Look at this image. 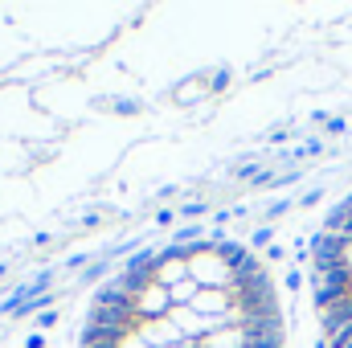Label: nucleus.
<instances>
[{
	"instance_id": "nucleus-12",
	"label": "nucleus",
	"mask_w": 352,
	"mask_h": 348,
	"mask_svg": "<svg viewBox=\"0 0 352 348\" xmlns=\"http://www.w3.org/2000/svg\"><path fill=\"white\" fill-rule=\"evenodd\" d=\"M299 152H303V160H307V156H320V140H307Z\"/></svg>"
},
{
	"instance_id": "nucleus-11",
	"label": "nucleus",
	"mask_w": 352,
	"mask_h": 348,
	"mask_svg": "<svg viewBox=\"0 0 352 348\" xmlns=\"http://www.w3.org/2000/svg\"><path fill=\"white\" fill-rule=\"evenodd\" d=\"M287 209H291V201H274V205H270V209H266V217H270V221H274V217H283V213H287Z\"/></svg>"
},
{
	"instance_id": "nucleus-13",
	"label": "nucleus",
	"mask_w": 352,
	"mask_h": 348,
	"mask_svg": "<svg viewBox=\"0 0 352 348\" xmlns=\"http://www.w3.org/2000/svg\"><path fill=\"white\" fill-rule=\"evenodd\" d=\"M173 221H176L173 209H160V213H156V226H173Z\"/></svg>"
},
{
	"instance_id": "nucleus-4",
	"label": "nucleus",
	"mask_w": 352,
	"mask_h": 348,
	"mask_svg": "<svg viewBox=\"0 0 352 348\" xmlns=\"http://www.w3.org/2000/svg\"><path fill=\"white\" fill-rule=\"evenodd\" d=\"M197 242H205L197 221H192V226H180V230H176V238H173V246H197Z\"/></svg>"
},
{
	"instance_id": "nucleus-16",
	"label": "nucleus",
	"mask_w": 352,
	"mask_h": 348,
	"mask_svg": "<svg viewBox=\"0 0 352 348\" xmlns=\"http://www.w3.org/2000/svg\"><path fill=\"white\" fill-rule=\"evenodd\" d=\"M320 197H324V188H311V193H303V205H316Z\"/></svg>"
},
{
	"instance_id": "nucleus-10",
	"label": "nucleus",
	"mask_w": 352,
	"mask_h": 348,
	"mask_svg": "<svg viewBox=\"0 0 352 348\" xmlns=\"http://www.w3.org/2000/svg\"><path fill=\"white\" fill-rule=\"evenodd\" d=\"M54 324H58V312H54V307H50V312H41V316H37V328H41V332H50V328H54Z\"/></svg>"
},
{
	"instance_id": "nucleus-5",
	"label": "nucleus",
	"mask_w": 352,
	"mask_h": 348,
	"mask_svg": "<svg viewBox=\"0 0 352 348\" xmlns=\"http://www.w3.org/2000/svg\"><path fill=\"white\" fill-rule=\"evenodd\" d=\"M102 107H111L115 115H140V102L135 98H107Z\"/></svg>"
},
{
	"instance_id": "nucleus-2",
	"label": "nucleus",
	"mask_w": 352,
	"mask_h": 348,
	"mask_svg": "<svg viewBox=\"0 0 352 348\" xmlns=\"http://www.w3.org/2000/svg\"><path fill=\"white\" fill-rule=\"evenodd\" d=\"M90 307H115V312H131L135 316V299L111 279V283H102L98 291H94V299H90Z\"/></svg>"
},
{
	"instance_id": "nucleus-14",
	"label": "nucleus",
	"mask_w": 352,
	"mask_h": 348,
	"mask_svg": "<svg viewBox=\"0 0 352 348\" xmlns=\"http://www.w3.org/2000/svg\"><path fill=\"white\" fill-rule=\"evenodd\" d=\"M25 348H45V332H33V336L25 340Z\"/></svg>"
},
{
	"instance_id": "nucleus-3",
	"label": "nucleus",
	"mask_w": 352,
	"mask_h": 348,
	"mask_svg": "<svg viewBox=\"0 0 352 348\" xmlns=\"http://www.w3.org/2000/svg\"><path fill=\"white\" fill-rule=\"evenodd\" d=\"M217 259H221L226 270H238L242 262L250 259V246H242V242H226V238H221V242H217Z\"/></svg>"
},
{
	"instance_id": "nucleus-8",
	"label": "nucleus",
	"mask_w": 352,
	"mask_h": 348,
	"mask_svg": "<svg viewBox=\"0 0 352 348\" xmlns=\"http://www.w3.org/2000/svg\"><path fill=\"white\" fill-rule=\"evenodd\" d=\"M107 266H111V259H98V262H90L87 270H82V283H98V279L107 274Z\"/></svg>"
},
{
	"instance_id": "nucleus-9",
	"label": "nucleus",
	"mask_w": 352,
	"mask_h": 348,
	"mask_svg": "<svg viewBox=\"0 0 352 348\" xmlns=\"http://www.w3.org/2000/svg\"><path fill=\"white\" fill-rule=\"evenodd\" d=\"M230 83H234V74H230V66H221V70H213V83H209V90H213V94H221Z\"/></svg>"
},
{
	"instance_id": "nucleus-7",
	"label": "nucleus",
	"mask_w": 352,
	"mask_h": 348,
	"mask_svg": "<svg viewBox=\"0 0 352 348\" xmlns=\"http://www.w3.org/2000/svg\"><path fill=\"white\" fill-rule=\"evenodd\" d=\"M205 213H209V201H188L176 217H188V226H192V217H205Z\"/></svg>"
},
{
	"instance_id": "nucleus-1",
	"label": "nucleus",
	"mask_w": 352,
	"mask_h": 348,
	"mask_svg": "<svg viewBox=\"0 0 352 348\" xmlns=\"http://www.w3.org/2000/svg\"><path fill=\"white\" fill-rule=\"evenodd\" d=\"M87 324H94V328H115V332H127V336H135V328H140V320L131 312H115V307H90Z\"/></svg>"
},
{
	"instance_id": "nucleus-6",
	"label": "nucleus",
	"mask_w": 352,
	"mask_h": 348,
	"mask_svg": "<svg viewBox=\"0 0 352 348\" xmlns=\"http://www.w3.org/2000/svg\"><path fill=\"white\" fill-rule=\"evenodd\" d=\"M250 246H254V250H270V246H274V230H270V226H258L254 238H250Z\"/></svg>"
},
{
	"instance_id": "nucleus-15",
	"label": "nucleus",
	"mask_w": 352,
	"mask_h": 348,
	"mask_svg": "<svg viewBox=\"0 0 352 348\" xmlns=\"http://www.w3.org/2000/svg\"><path fill=\"white\" fill-rule=\"evenodd\" d=\"M328 131H332V135H340V131H344V119H332V115H328Z\"/></svg>"
}]
</instances>
